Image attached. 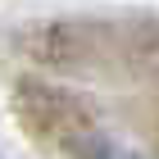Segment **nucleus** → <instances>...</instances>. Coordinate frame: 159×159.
Instances as JSON below:
<instances>
[{
  "instance_id": "1",
  "label": "nucleus",
  "mask_w": 159,
  "mask_h": 159,
  "mask_svg": "<svg viewBox=\"0 0 159 159\" xmlns=\"http://www.w3.org/2000/svg\"><path fill=\"white\" fill-rule=\"evenodd\" d=\"M18 109H23L27 127L41 141H50L55 150H64V155H73V159H100L96 123L86 118V109H77L73 100H64L59 91H50V86H23Z\"/></svg>"
}]
</instances>
